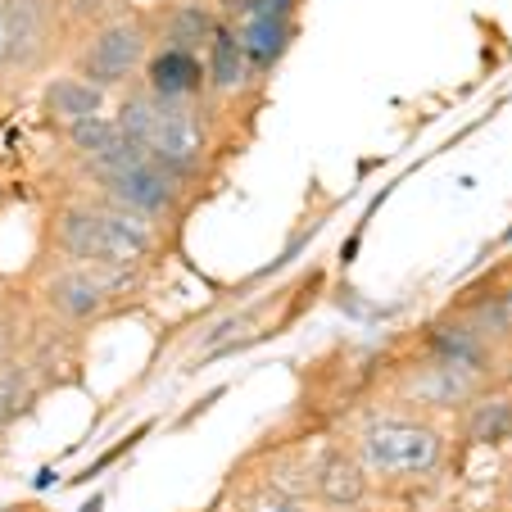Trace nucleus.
Here are the masks:
<instances>
[{
	"mask_svg": "<svg viewBox=\"0 0 512 512\" xmlns=\"http://www.w3.org/2000/svg\"><path fill=\"white\" fill-rule=\"evenodd\" d=\"M168 245V232L145 223L123 204L96 191H68L41 218V259L55 263H91V268L150 272Z\"/></svg>",
	"mask_w": 512,
	"mask_h": 512,
	"instance_id": "nucleus-1",
	"label": "nucleus"
},
{
	"mask_svg": "<svg viewBox=\"0 0 512 512\" xmlns=\"http://www.w3.org/2000/svg\"><path fill=\"white\" fill-rule=\"evenodd\" d=\"M345 445L363 463L377 494H426L454 472V431L440 417L381 404L345 431Z\"/></svg>",
	"mask_w": 512,
	"mask_h": 512,
	"instance_id": "nucleus-2",
	"label": "nucleus"
},
{
	"mask_svg": "<svg viewBox=\"0 0 512 512\" xmlns=\"http://www.w3.org/2000/svg\"><path fill=\"white\" fill-rule=\"evenodd\" d=\"M218 100H159L141 82L114 96V123L150 164H159L186 191L204 186L218 164Z\"/></svg>",
	"mask_w": 512,
	"mask_h": 512,
	"instance_id": "nucleus-3",
	"label": "nucleus"
},
{
	"mask_svg": "<svg viewBox=\"0 0 512 512\" xmlns=\"http://www.w3.org/2000/svg\"><path fill=\"white\" fill-rule=\"evenodd\" d=\"M150 272H118V268H91V263H55L41 259L32 268V286L23 300L64 331H91L118 309L136 300Z\"/></svg>",
	"mask_w": 512,
	"mask_h": 512,
	"instance_id": "nucleus-4",
	"label": "nucleus"
},
{
	"mask_svg": "<svg viewBox=\"0 0 512 512\" xmlns=\"http://www.w3.org/2000/svg\"><path fill=\"white\" fill-rule=\"evenodd\" d=\"M73 177L82 182V191H96L105 200L123 204L127 213L155 223L159 232H173L186 213H191V191L182 182H173L159 164H150L127 136L118 145H109L100 159L82 164Z\"/></svg>",
	"mask_w": 512,
	"mask_h": 512,
	"instance_id": "nucleus-5",
	"label": "nucleus"
},
{
	"mask_svg": "<svg viewBox=\"0 0 512 512\" xmlns=\"http://www.w3.org/2000/svg\"><path fill=\"white\" fill-rule=\"evenodd\" d=\"M155 50V28H150V14L132 10V5H118L105 19H96L91 28H82L68 46V68L87 78L91 87L118 91L136 87L145 73V59Z\"/></svg>",
	"mask_w": 512,
	"mask_h": 512,
	"instance_id": "nucleus-6",
	"label": "nucleus"
},
{
	"mask_svg": "<svg viewBox=\"0 0 512 512\" xmlns=\"http://www.w3.org/2000/svg\"><path fill=\"white\" fill-rule=\"evenodd\" d=\"M59 41H68L59 0H10V46H5L0 91L37 78L41 68L59 55Z\"/></svg>",
	"mask_w": 512,
	"mask_h": 512,
	"instance_id": "nucleus-7",
	"label": "nucleus"
},
{
	"mask_svg": "<svg viewBox=\"0 0 512 512\" xmlns=\"http://www.w3.org/2000/svg\"><path fill=\"white\" fill-rule=\"evenodd\" d=\"M304 485H309V499L318 512H354L377 499L363 463H358L354 449L345 445V435L318 440V445L304 454Z\"/></svg>",
	"mask_w": 512,
	"mask_h": 512,
	"instance_id": "nucleus-8",
	"label": "nucleus"
},
{
	"mask_svg": "<svg viewBox=\"0 0 512 512\" xmlns=\"http://www.w3.org/2000/svg\"><path fill=\"white\" fill-rule=\"evenodd\" d=\"M413 354L435 358V363H445V368H458V372H467V377L485 381V386L499 377V349H494L490 340L472 327V318H463L454 304L417 331Z\"/></svg>",
	"mask_w": 512,
	"mask_h": 512,
	"instance_id": "nucleus-9",
	"label": "nucleus"
},
{
	"mask_svg": "<svg viewBox=\"0 0 512 512\" xmlns=\"http://www.w3.org/2000/svg\"><path fill=\"white\" fill-rule=\"evenodd\" d=\"M458 449H499L512 445V381H490L454 413Z\"/></svg>",
	"mask_w": 512,
	"mask_h": 512,
	"instance_id": "nucleus-10",
	"label": "nucleus"
},
{
	"mask_svg": "<svg viewBox=\"0 0 512 512\" xmlns=\"http://www.w3.org/2000/svg\"><path fill=\"white\" fill-rule=\"evenodd\" d=\"M37 109H41V123L59 136V132H68V127L87 123V118L114 114V96L91 87V82L78 78L73 68H64V73H50V78L37 87Z\"/></svg>",
	"mask_w": 512,
	"mask_h": 512,
	"instance_id": "nucleus-11",
	"label": "nucleus"
},
{
	"mask_svg": "<svg viewBox=\"0 0 512 512\" xmlns=\"http://www.w3.org/2000/svg\"><path fill=\"white\" fill-rule=\"evenodd\" d=\"M141 87L155 91L159 100H204L209 82H204V55L177 46H155L145 59Z\"/></svg>",
	"mask_w": 512,
	"mask_h": 512,
	"instance_id": "nucleus-12",
	"label": "nucleus"
},
{
	"mask_svg": "<svg viewBox=\"0 0 512 512\" xmlns=\"http://www.w3.org/2000/svg\"><path fill=\"white\" fill-rule=\"evenodd\" d=\"M204 82H209V100H218V105L250 96L254 82H259L250 55L241 50V41H236V32L227 23H218L213 41L204 46Z\"/></svg>",
	"mask_w": 512,
	"mask_h": 512,
	"instance_id": "nucleus-13",
	"label": "nucleus"
},
{
	"mask_svg": "<svg viewBox=\"0 0 512 512\" xmlns=\"http://www.w3.org/2000/svg\"><path fill=\"white\" fill-rule=\"evenodd\" d=\"M218 10L209 0H168L150 14V28H155V46H177V50H195L204 55V46L218 32Z\"/></svg>",
	"mask_w": 512,
	"mask_h": 512,
	"instance_id": "nucleus-14",
	"label": "nucleus"
},
{
	"mask_svg": "<svg viewBox=\"0 0 512 512\" xmlns=\"http://www.w3.org/2000/svg\"><path fill=\"white\" fill-rule=\"evenodd\" d=\"M227 28L236 32V41H241V50L250 55L259 78H268L272 68L286 59L290 41H295V23L290 19H241V23H227Z\"/></svg>",
	"mask_w": 512,
	"mask_h": 512,
	"instance_id": "nucleus-15",
	"label": "nucleus"
},
{
	"mask_svg": "<svg viewBox=\"0 0 512 512\" xmlns=\"http://www.w3.org/2000/svg\"><path fill=\"white\" fill-rule=\"evenodd\" d=\"M37 399H41V386H37V377H32L28 363H23L19 354L0 358V440L32 413Z\"/></svg>",
	"mask_w": 512,
	"mask_h": 512,
	"instance_id": "nucleus-16",
	"label": "nucleus"
},
{
	"mask_svg": "<svg viewBox=\"0 0 512 512\" xmlns=\"http://www.w3.org/2000/svg\"><path fill=\"white\" fill-rule=\"evenodd\" d=\"M55 141H59V155H64L68 173H78L82 164L100 159L109 145L123 141V132H118L114 114H100V118H87V123H78V127H68V132H59Z\"/></svg>",
	"mask_w": 512,
	"mask_h": 512,
	"instance_id": "nucleus-17",
	"label": "nucleus"
},
{
	"mask_svg": "<svg viewBox=\"0 0 512 512\" xmlns=\"http://www.w3.org/2000/svg\"><path fill=\"white\" fill-rule=\"evenodd\" d=\"M232 512H318L304 494L286 490V485L268 481V476H250V481L236 485L232 494Z\"/></svg>",
	"mask_w": 512,
	"mask_h": 512,
	"instance_id": "nucleus-18",
	"label": "nucleus"
},
{
	"mask_svg": "<svg viewBox=\"0 0 512 512\" xmlns=\"http://www.w3.org/2000/svg\"><path fill=\"white\" fill-rule=\"evenodd\" d=\"M109 10H118V0H59V14H64L68 37H78L82 28H91L96 19H105Z\"/></svg>",
	"mask_w": 512,
	"mask_h": 512,
	"instance_id": "nucleus-19",
	"label": "nucleus"
},
{
	"mask_svg": "<svg viewBox=\"0 0 512 512\" xmlns=\"http://www.w3.org/2000/svg\"><path fill=\"white\" fill-rule=\"evenodd\" d=\"M5 46H10V0H0V73H5Z\"/></svg>",
	"mask_w": 512,
	"mask_h": 512,
	"instance_id": "nucleus-20",
	"label": "nucleus"
},
{
	"mask_svg": "<svg viewBox=\"0 0 512 512\" xmlns=\"http://www.w3.org/2000/svg\"><path fill=\"white\" fill-rule=\"evenodd\" d=\"M5 209H10V186L0 182V213H5Z\"/></svg>",
	"mask_w": 512,
	"mask_h": 512,
	"instance_id": "nucleus-21",
	"label": "nucleus"
},
{
	"mask_svg": "<svg viewBox=\"0 0 512 512\" xmlns=\"http://www.w3.org/2000/svg\"><path fill=\"white\" fill-rule=\"evenodd\" d=\"M5 304H10V290H5V281H0V309H5Z\"/></svg>",
	"mask_w": 512,
	"mask_h": 512,
	"instance_id": "nucleus-22",
	"label": "nucleus"
},
{
	"mask_svg": "<svg viewBox=\"0 0 512 512\" xmlns=\"http://www.w3.org/2000/svg\"><path fill=\"white\" fill-rule=\"evenodd\" d=\"M490 512H512V508H490Z\"/></svg>",
	"mask_w": 512,
	"mask_h": 512,
	"instance_id": "nucleus-23",
	"label": "nucleus"
}]
</instances>
